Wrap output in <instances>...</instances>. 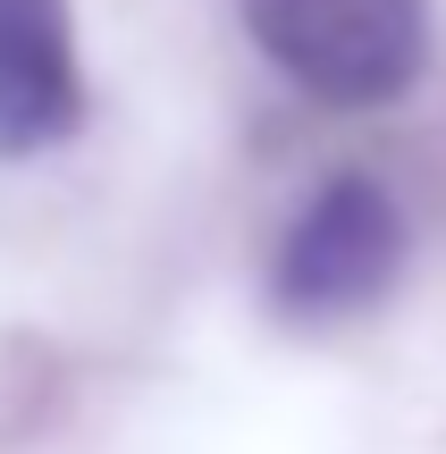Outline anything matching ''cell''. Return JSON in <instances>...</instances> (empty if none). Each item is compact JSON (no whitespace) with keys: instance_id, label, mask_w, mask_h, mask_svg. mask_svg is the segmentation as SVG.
Listing matches in <instances>:
<instances>
[{"instance_id":"3957f363","label":"cell","mask_w":446,"mask_h":454,"mask_svg":"<svg viewBox=\"0 0 446 454\" xmlns=\"http://www.w3.org/2000/svg\"><path fill=\"white\" fill-rule=\"evenodd\" d=\"M84 127L76 34L59 0H0V160L67 144Z\"/></svg>"},{"instance_id":"7a4b0ae2","label":"cell","mask_w":446,"mask_h":454,"mask_svg":"<svg viewBox=\"0 0 446 454\" xmlns=\"http://www.w3.org/2000/svg\"><path fill=\"white\" fill-rule=\"evenodd\" d=\"M404 270V219L371 177H329L295 211L270 286H278L286 320H346V311L379 303L387 278Z\"/></svg>"},{"instance_id":"6da1fadb","label":"cell","mask_w":446,"mask_h":454,"mask_svg":"<svg viewBox=\"0 0 446 454\" xmlns=\"http://www.w3.org/2000/svg\"><path fill=\"white\" fill-rule=\"evenodd\" d=\"M245 26L303 93L379 110L430 59V0H245Z\"/></svg>"}]
</instances>
